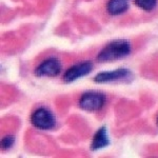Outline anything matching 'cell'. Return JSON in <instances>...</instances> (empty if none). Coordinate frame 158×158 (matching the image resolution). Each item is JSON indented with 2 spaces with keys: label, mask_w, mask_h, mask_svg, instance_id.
<instances>
[{
  "label": "cell",
  "mask_w": 158,
  "mask_h": 158,
  "mask_svg": "<svg viewBox=\"0 0 158 158\" xmlns=\"http://www.w3.org/2000/svg\"><path fill=\"white\" fill-rule=\"evenodd\" d=\"M31 122L39 130H52L56 124V119L52 112L45 108H39L33 112Z\"/></svg>",
  "instance_id": "3"
},
{
  "label": "cell",
  "mask_w": 158,
  "mask_h": 158,
  "mask_svg": "<svg viewBox=\"0 0 158 158\" xmlns=\"http://www.w3.org/2000/svg\"><path fill=\"white\" fill-rule=\"evenodd\" d=\"M15 143V136L13 135H6L1 139V150L2 151H7L14 146Z\"/></svg>",
  "instance_id": "10"
},
{
  "label": "cell",
  "mask_w": 158,
  "mask_h": 158,
  "mask_svg": "<svg viewBox=\"0 0 158 158\" xmlns=\"http://www.w3.org/2000/svg\"><path fill=\"white\" fill-rule=\"evenodd\" d=\"M110 144V138L108 134V130L106 127H101L100 129H98V131L96 132L94 135L93 139L91 142V150L92 151H98L103 148L108 147Z\"/></svg>",
  "instance_id": "7"
},
{
  "label": "cell",
  "mask_w": 158,
  "mask_h": 158,
  "mask_svg": "<svg viewBox=\"0 0 158 158\" xmlns=\"http://www.w3.org/2000/svg\"><path fill=\"white\" fill-rule=\"evenodd\" d=\"M157 123H158V118H157Z\"/></svg>",
  "instance_id": "11"
},
{
  "label": "cell",
  "mask_w": 158,
  "mask_h": 158,
  "mask_svg": "<svg viewBox=\"0 0 158 158\" xmlns=\"http://www.w3.org/2000/svg\"><path fill=\"white\" fill-rule=\"evenodd\" d=\"M158 0H135V4L146 12L153 11L156 7Z\"/></svg>",
  "instance_id": "9"
},
{
  "label": "cell",
  "mask_w": 158,
  "mask_h": 158,
  "mask_svg": "<svg viewBox=\"0 0 158 158\" xmlns=\"http://www.w3.org/2000/svg\"><path fill=\"white\" fill-rule=\"evenodd\" d=\"M133 74L129 69H117L114 71L109 72H101L98 73L94 78L96 83H110V82H117V81H124L132 78Z\"/></svg>",
  "instance_id": "4"
},
{
  "label": "cell",
  "mask_w": 158,
  "mask_h": 158,
  "mask_svg": "<svg viewBox=\"0 0 158 158\" xmlns=\"http://www.w3.org/2000/svg\"><path fill=\"white\" fill-rule=\"evenodd\" d=\"M62 70L61 62L57 58L51 57L42 61L38 67L35 69L34 74L37 77H56Z\"/></svg>",
  "instance_id": "5"
},
{
  "label": "cell",
  "mask_w": 158,
  "mask_h": 158,
  "mask_svg": "<svg viewBox=\"0 0 158 158\" xmlns=\"http://www.w3.org/2000/svg\"><path fill=\"white\" fill-rule=\"evenodd\" d=\"M129 9V3L126 0H109L106 4V11L110 15L117 16L126 13Z\"/></svg>",
  "instance_id": "8"
},
{
  "label": "cell",
  "mask_w": 158,
  "mask_h": 158,
  "mask_svg": "<svg viewBox=\"0 0 158 158\" xmlns=\"http://www.w3.org/2000/svg\"><path fill=\"white\" fill-rule=\"evenodd\" d=\"M92 70H93V63L90 61H83V62H79L77 64H74L73 67L69 68L65 71L64 75H63V81L65 83H70L73 81L77 80V79L85 77L89 75Z\"/></svg>",
  "instance_id": "6"
},
{
  "label": "cell",
  "mask_w": 158,
  "mask_h": 158,
  "mask_svg": "<svg viewBox=\"0 0 158 158\" xmlns=\"http://www.w3.org/2000/svg\"><path fill=\"white\" fill-rule=\"evenodd\" d=\"M106 96L100 92H85L79 99V108L86 112H97L103 108Z\"/></svg>",
  "instance_id": "2"
},
{
  "label": "cell",
  "mask_w": 158,
  "mask_h": 158,
  "mask_svg": "<svg viewBox=\"0 0 158 158\" xmlns=\"http://www.w3.org/2000/svg\"><path fill=\"white\" fill-rule=\"evenodd\" d=\"M131 43L128 40L117 39L111 41L106 45L97 55L99 62H112L119 59H123L131 54Z\"/></svg>",
  "instance_id": "1"
}]
</instances>
